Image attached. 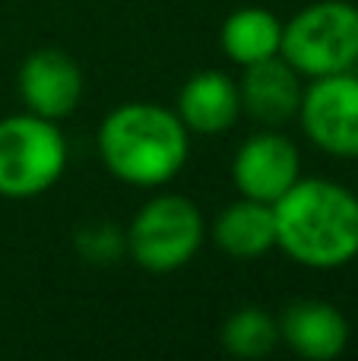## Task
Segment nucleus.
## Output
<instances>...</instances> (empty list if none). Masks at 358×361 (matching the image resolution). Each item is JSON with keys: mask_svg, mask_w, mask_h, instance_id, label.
Segmentation results:
<instances>
[{"mask_svg": "<svg viewBox=\"0 0 358 361\" xmlns=\"http://www.w3.org/2000/svg\"><path fill=\"white\" fill-rule=\"evenodd\" d=\"M82 70L67 51L38 48L19 63L16 92L25 111L61 124L80 108L82 99Z\"/></svg>", "mask_w": 358, "mask_h": 361, "instance_id": "nucleus-8", "label": "nucleus"}, {"mask_svg": "<svg viewBox=\"0 0 358 361\" xmlns=\"http://www.w3.org/2000/svg\"><path fill=\"white\" fill-rule=\"evenodd\" d=\"M219 44L222 54L232 63H238L241 70L251 67V63L279 57L283 19L273 10H264V6H241L232 16H226V23L219 29Z\"/></svg>", "mask_w": 358, "mask_h": 361, "instance_id": "nucleus-13", "label": "nucleus"}, {"mask_svg": "<svg viewBox=\"0 0 358 361\" xmlns=\"http://www.w3.org/2000/svg\"><path fill=\"white\" fill-rule=\"evenodd\" d=\"M67 137L57 121L32 111L0 118V197L35 200L67 171Z\"/></svg>", "mask_w": 358, "mask_h": 361, "instance_id": "nucleus-5", "label": "nucleus"}, {"mask_svg": "<svg viewBox=\"0 0 358 361\" xmlns=\"http://www.w3.org/2000/svg\"><path fill=\"white\" fill-rule=\"evenodd\" d=\"M276 320L279 343L308 361H330L349 345V320L330 301L298 298Z\"/></svg>", "mask_w": 358, "mask_h": 361, "instance_id": "nucleus-11", "label": "nucleus"}, {"mask_svg": "<svg viewBox=\"0 0 358 361\" xmlns=\"http://www.w3.org/2000/svg\"><path fill=\"white\" fill-rule=\"evenodd\" d=\"M276 247L308 269H340L358 257V197L330 178H298L273 203Z\"/></svg>", "mask_w": 358, "mask_h": 361, "instance_id": "nucleus-1", "label": "nucleus"}, {"mask_svg": "<svg viewBox=\"0 0 358 361\" xmlns=\"http://www.w3.org/2000/svg\"><path fill=\"white\" fill-rule=\"evenodd\" d=\"M73 247L92 267H111L127 254V235L114 222H89L76 231Z\"/></svg>", "mask_w": 358, "mask_h": 361, "instance_id": "nucleus-15", "label": "nucleus"}, {"mask_svg": "<svg viewBox=\"0 0 358 361\" xmlns=\"http://www.w3.org/2000/svg\"><path fill=\"white\" fill-rule=\"evenodd\" d=\"M302 178V152L279 127H264L238 146L232 159V184L238 197L276 203Z\"/></svg>", "mask_w": 358, "mask_h": 361, "instance_id": "nucleus-7", "label": "nucleus"}, {"mask_svg": "<svg viewBox=\"0 0 358 361\" xmlns=\"http://www.w3.org/2000/svg\"><path fill=\"white\" fill-rule=\"evenodd\" d=\"M213 244L232 260H257L276 247V219L273 203L238 197L226 203L209 228Z\"/></svg>", "mask_w": 358, "mask_h": 361, "instance_id": "nucleus-12", "label": "nucleus"}, {"mask_svg": "<svg viewBox=\"0 0 358 361\" xmlns=\"http://www.w3.org/2000/svg\"><path fill=\"white\" fill-rule=\"evenodd\" d=\"M175 111L190 137H222L241 118L238 80L226 70H197L178 92Z\"/></svg>", "mask_w": 358, "mask_h": 361, "instance_id": "nucleus-10", "label": "nucleus"}, {"mask_svg": "<svg viewBox=\"0 0 358 361\" xmlns=\"http://www.w3.org/2000/svg\"><path fill=\"white\" fill-rule=\"evenodd\" d=\"M304 82L302 73L289 67L283 57H270L245 67L238 80L241 114L257 121L260 127H283L298 118Z\"/></svg>", "mask_w": 358, "mask_h": 361, "instance_id": "nucleus-9", "label": "nucleus"}, {"mask_svg": "<svg viewBox=\"0 0 358 361\" xmlns=\"http://www.w3.org/2000/svg\"><path fill=\"white\" fill-rule=\"evenodd\" d=\"M127 235V254L146 273H178L206 241L203 209L184 193H156L137 209Z\"/></svg>", "mask_w": 358, "mask_h": 361, "instance_id": "nucleus-3", "label": "nucleus"}, {"mask_svg": "<svg viewBox=\"0 0 358 361\" xmlns=\"http://www.w3.org/2000/svg\"><path fill=\"white\" fill-rule=\"evenodd\" d=\"M279 57L302 80L346 73L358 63V6L349 0H317L283 23Z\"/></svg>", "mask_w": 358, "mask_h": 361, "instance_id": "nucleus-4", "label": "nucleus"}, {"mask_svg": "<svg viewBox=\"0 0 358 361\" xmlns=\"http://www.w3.org/2000/svg\"><path fill=\"white\" fill-rule=\"evenodd\" d=\"M219 343L232 358H266L279 345V320L257 305L238 307L222 324Z\"/></svg>", "mask_w": 358, "mask_h": 361, "instance_id": "nucleus-14", "label": "nucleus"}, {"mask_svg": "<svg viewBox=\"0 0 358 361\" xmlns=\"http://www.w3.org/2000/svg\"><path fill=\"white\" fill-rule=\"evenodd\" d=\"M95 146L111 178L140 190H156L187 165L190 130L175 108L159 102H124L101 118Z\"/></svg>", "mask_w": 358, "mask_h": 361, "instance_id": "nucleus-2", "label": "nucleus"}, {"mask_svg": "<svg viewBox=\"0 0 358 361\" xmlns=\"http://www.w3.org/2000/svg\"><path fill=\"white\" fill-rule=\"evenodd\" d=\"M295 121L321 152L358 159V76L346 70L311 80L302 92Z\"/></svg>", "mask_w": 358, "mask_h": 361, "instance_id": "nucleus-6", "label": "nucleus"}]
</instances>
